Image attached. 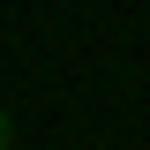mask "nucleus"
<instances>
[{"label":"nucleus","mask_w":150,"mask_h":150,"mask_svg":"<svg viewBox=\"0 0 150 150\" xmlns=\"http://www.w3.org/2000/svg\"><path fill=\"white\" fill-rule=\"evenodd\" d=\"M0 150H15V120H8V105H0Z\"/></svg>","instance_id":"f257e3e1"}]
</instances>
